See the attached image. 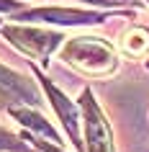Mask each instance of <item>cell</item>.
I'll return each instance as SVG.
<instances>
[{
	"label": "cell",
	"mask_w": 149,
	"mask_h": 152,
	"mask_svg": "<svg viewBox=\"0 0 149 152\" xmlns=\"http://www.w3.org/2000/svg\"><path fill=\"white\" fill-rule=\"evenodd\" d=\"M62 59L90 75H108L116 70V52L98 36H72L62 41Z\"/></svg>",
	"instance_id": "6da1fadb"
},
{
	"label": "cell",
	"mask_w": 149,
	"mask_h": 152,
	"mask_svg": "<svg viewBox=\"0 0 149 152\" xmlns=\"http://www.w3.org/2000/svg\"><path fill=\"white\" fill-rule=\"evenodd\" d=\"M82 106V124H85V142H87V152H113V134L105 116H103L100 106L95 103V98L90 90L82 93L80 98Z\"/></svg>",
	"instance_id": "7a4b0ae2"
},
{
	"label": "cell",
	"mask_w": 149,
	"mask_h": 152,
	"mask_svg": "<svg viewBox=\"0 0 149 152\" xmlns=\"http://www.w3.org/2000/svg\"><path fill=\"white\" fill-rule=\"evenodd\" d=\"M3 34L8 36L10 44H16L21 52L36 57V59H47L64 36L54 31H41V28H21V26H3Z\"/></svg>",
	"instance_id": "3957f363"
},
{
	"label": "cell",
	"mask_w": 149,
	"mask_h": 152,
	"mask_svg": "<svg viewBox=\"0 0 149 152\" xmlns=\"http://www.w3.org/2000/svg\"><path fill=\"white\" fill-rule=\"evenodd\" d=\"M36 101H39V96H36V88L31 85V80H26L23 75L0 64V106L3 108L33 106Z\"/></svg>",
	"instance_id": "277c9868"
},
{
	"label": "cell",
	"mask_w": 149,
	"mask_h": 152,
	"mask_svg": "<svg viewBox=\"0 0 149 152\" xmlns=\"http://www.w3.org/2000/svg\"><path fill=\"white\" fill-rule=\"evenodd\" d=\"M105 16L90 10H70V8H33L18 16V21H39V23H62V26H90L100 23Z\"/></svg>",
	"instance_id": "5b68a950"
},
{
	"label": "cell",
	"mask_w": 149,
	"mask_h": 152,
	"mask_svg": "<svg viewBox=\"0 0 149 152\" xmlns=\"http://www.w3.org/2000/svg\"><path fill=\"white\" fill-rule=\"evenodd\" d=\"M39 80H41V85H44V90H47V96H49V103L54 106V111H57V116H59V121H62L64 129H67V134H70L72 144H75V147H80V113H77V106L72 103L64 93H59V90H57L54 85L47 80V77H39Z\"/></svg>",
	"instance_id": "8992f818"
},
{
	"label": "cell",
	"mask_w": 149,
	"mask_h": 152,
	"mask_svg": "<svg viewBox=\"0 0 149 152\" xmlns=\"http://www.w3.org/2000/svg\"><path fill=\"white\" fill-rule=\"evenodd\" d=\"M10 111V116L16 121H21L23 126H28V129H36V132H41L44 137H49V139H54V142H59V134H57V129L49 124L41 113H36V111H31V108H26V106H13V108H8Z\"/></svg>",
	"instance_id": "52a82bcc"
},
{
	"label": "cell",
	"mask_w": 149,
	"mask_h": 152,
	"mask_svg": "<svg viewBox=\"0 0 149 152\" xmlns=\"http://www.w3.org/2000/svg\"><path fill=\"white\" fill-rule=\"evenodd\" d=\"M121 47H124L126 54H134V57H141L144 52H149V31L147 28H131V31L124 34V39H121Z\"/></svg>",
	"instance_id": "ba28073f"
},
{
	"label": "cell",
	"mask_w": 149,
	"mask_h": 152,
	"mask_svg": "<svg viewBox=\"0 0 149 152\" xmlns=\"http://www.w3.org/2000/svg\"><path fill=\"white\" fill-rule=\"evenodd\" d=\"M5 147H10V150H18L21 144H18L16 137H10L8 132H3V129H0V150H5Z\"/></svg>",
	"instance_id": "9c48e42d"
},
{
	"label": "cell",
	"mask_w": 149,
	"mask_h": 152,
	"mask_svg": "<svg viewBox=\"0 0 149 152\" xmlns=\"http://www.w3.org/2000/svg\"><path fill=\"white\" fill-rule=\"evenodd\" d=\"M33 144L39 147L41 152H62L59 147H54V144H49V142H44V139H33Z\"/></svg>",
	"instance_id": "30bf717a"
},
{
	"label": "cell",
	"mask_w": 149,
	"mask_h": 152,
	"mask_svg": "<svg viewBox=\"0 0 149 152\" xmlns=\"http://www.w3.org/2000/svg\"><path fill=\"white\" fill-rule=\"evenodd\" d=\"M21 3L18 0H0V10H18Z\"/></svg>",
	"instance_id": "8fae6325"
},
{
	"label": "cell",
	"mask_w": 149,
	"mask_h": 152,
	"mask_svg": "<svg viewBox=\"0 0 149 152\" xmlns=\"http://www.w3.org/2000/svg\"><path fill=\"white\" fill-rule=\"evenodd\" d=\"M87 3H98V5H118V3H126V0H87Z\"/></svg>",
	"instance_id": "7c38bea8"
}]
</instances>
